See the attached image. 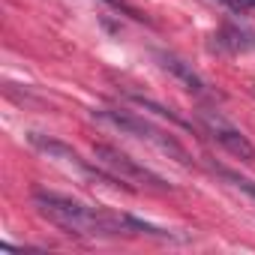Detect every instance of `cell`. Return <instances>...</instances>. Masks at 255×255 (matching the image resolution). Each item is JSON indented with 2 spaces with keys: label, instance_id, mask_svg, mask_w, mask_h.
I'll use <instances>...</instances> for the list:
<instances>
[{
  "label": "cell",
  "instance_id": "cell-1",
  "mask_svg": "<svg viewBox=\"0 0 255 255\" xmlns=\"http://www.w3.org/2000/svg\"><path fill=\"white\" fill-rule=\"evenodd\" d=\"M33 207L39 216H45L51 225L63 228L75 237H108V234H129L126 213H111L102 207H90L81 201H72L57 192H33Z\"/></svg>",
  "mask_w": 255,
  "mask_h": 255
},
{
  "label": "cell",
  "instance_id": "cell-2",
  "mask_svg": "<svg viewBox=\"0 0 255 255\" xmlns=\"http://www.w3.org/2000/svg\"><path fill=\"white\" fill-rule=\"evenodd\" d=\"M93 117H99V120L111 123L114 129H120V132H126V135H135V138H141V141L153 144L156 150H162L165 156L177 159V162H180V165H186V168L192 165V156L186 153V147H183L180 141H174L171 135H165L162 129H156L153 123H147V120H141V117H135V114H129V111L99 108V111H93Z\"/></svg>",
  "mask_w": 255,
  "mask_h": 255
},
{
  "label": "cell",
  "instance_id": "cell-3",
  "mask_svg": "<svg viewBox=\"0 0 255 255\" xmlns=\"http://www.w3.org/2000/svg\"><path fill=\"white\" fill-rule=\"evenodd\" d=\"M93 156H96V162L117 180V183H135V186H141V189H153V192H168L171 186L156 174V171H150V168H144L141 162H135L132 156H126V153H120L117 147H108V144H96L93 147Z\"/></svg>",
  "mask_w": 255,
  "mask_h": 255
},
{
  "label": "cell",
  "instance_id": "cell-4",
  "mask_svg": "<svg viewBox=\"0 0 255 255\" xmlns=\"http://www.w3.org/2000/svg\"><path fill=\"white\" fill-rule=\"evenodd\" d=\"M198 123H201V129H204L222 150H228V153L237 156L240 162H255V147H252V141L237 129L234 123H228L219 111H198Z\"/></svg>",
  "mask_w": 255,
  "mask_h": 255
},
{
  "label": "cell",
  "instance_id": "cell-5",
  "mask_svg": "<svg viewBox=\"0 0 255 255\" xmlns=\"http://www.w3.org/2000/svg\"><path fill=\"white\" fill-rule=\"evenodd\" d=\"M27 141L39 150V153H45L48 159H57V162H63V165H69V168H78V171H84V174H102L99 168H90L72 147H66L63 141H54V138H48V135H39V132H30L27 135Z\"/></svg>",
  "mask_w": 255,
  "mask_h": 255
},
{
  "label": "cell",
  "instance_id": "cell-6",
  "mask_svg": "<svg viewBox=\"0 0 255 255\" xmlns=\"http://www.w3.org/2000/svg\"><path fill=\"white\" fill-rule=\"evenodd\" d=\"M156 60H159V63H162V69H165V72H171V75H174L186 90H189V93H195V96H213V93H210V87H207V81H204V78H201L189 63H183L180 57H174V54H165V51H162V54H156Z\"/></svg>",
  "mask_w": 255,
  "mask_h": 255
},
{
  "label": "cell",
  "instance_id": "cell-7",
  "mask_svg": "<svg viewBox=\"0 0 255 255\" xmlns=\"http://www.w3.org/2000/svg\"><path fill=\"white\" fill-rule=\"evenodd\" d=\"M129 99L135 102V105H141V108H147V111H153V114H159V117H168L171 123H177V126H189L186 120H180L171 108H165V105H159V102H153V99H147V96H138V93H129Z\"/></svg>",
  "mask_w": 255,
  "mask_h": 255
},
{
  "label": "cell",
  "instance_id": "cell-8",
  "mask_svg": "<svg viewBox=\"0 0 255 255\" xmlns=\"http://www.w3.org/2000/svg\"><path fill=\"white\" fill-rule=\"evenodd\" d=\"M219 174L225 177V180H231L240 192H246L252 201H255V180H249V177H240V174H234V171H228V168H219Z\"/></svg>",
  "mask_w": 255,
  "mask_h": 255
},
{
  "label": "cell",
  "instance_id": "cell-9",
  "mask_svg": "<svg viewBox=\"0 0 255 255\" xmlns=\"http://www.w3.org/2000/svg\"><path fill=\"white\" fill-rule=\"evenodd\" d=\"M222 42H228L234 51H240V48H249V45H252V42L246 39V33H240L237 27H225V30H222Z\"/></svg>",
  "mask_w": 255,
  "mask_h": 255
},
{
  "label": "cell",
  "instance_id": "cell-10",
  "mask_svg": "<svg viewBox=\"0 0 255 255\" xmlns=\"http://www.w3.org/2000/svg\"><path fill=\"white\" fill-rule=\"evenodd\" d=\"M105 3H108V6H114V9H123V12H129V15H135V18H141V15H138V12H135L129 3H123V0H105Z\"/></svg>",
  "mask_w": 255,
  "mask_h": 255
},
{
  "label": "cell",
  "instance_id": "cell-11",
  "mask_svg": "<svg viewBox=\"0 0 255 255\" xmlns=\"http://www.w3.org/2000/svg\"><path fill=\"white\" fill-rule=\"evenodd\" d=\"M252 93H255V90H252Z\"/></svg>",
  "mask_w": 255,
  "mask_h": 255
}]
</instances>
